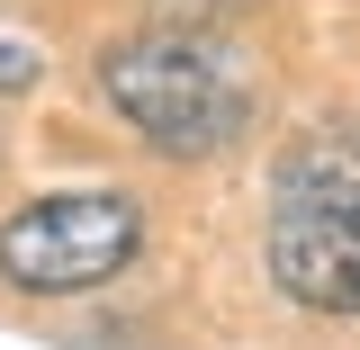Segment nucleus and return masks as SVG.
I'll return each instance as SVG.
<instances>
[{"label":"nucleus","mask_w":360,"mask_h":350,"mask_svg":"<svg viewBox=\"0 0 360 350\" xmlns=\"http://www.w3.org/2000/svg\"><path fill=\"white\" fill-rule=\"evenodd\" d=\"M99 99L127 117L153 153L207 162L252 126V72L243 54L198 27H135L127 45L99 54Z\"/></svg>","instance_id":"f257e3e1"},{"label":"nucleus","mask_w":360,"mask_h":350,"mask_svg":"<svg viewBox=\"0 0 360 350\" xmlns=\"http://www.w3.org/2000/svg\"><path fill=\"white\" fill-rule=\"evenodd\" d=\"M144 252V207L127 189H54L0 224V278L27 297H82Z\"/></svg>","instance_id":"f03ea898"},{"label":"nucleus","mask_w":360,"mask_h":350,"mask_svg":"<svg viewBox=\"0 0 360 350\" xmlns=\"http://www.w3.org/2000/svg\"><path fill=\"white\" fill-rule=\"evenodd\" d=\"M270 224H342V234H360V108L307 126L270 162Z\"/></svg>","instance_id":"7ed1b4c3"},{"label":"nucleus","mask_w":360,"mask_h":350,"mask_svg":"<svg viewBox=\"0 0 360 350\" xmlns=\"http://www.w3.org/2000/svg\"><path fill=\"white\" fill-rule=\"evenodd\" d=\"M270 278L307 314H360V234L342 224H270Z\"/></svg>","instance_id":"20e7f679"},{"label":"nucleus","mask_w":360,"mask_h":350,"mask_svg":"<svg viewBox=\"0 0 360 350\" xmlns=\"http://www.w3.org/2000/svg\"><path fill=\"white\" fill-rule=\"evenodd\" d=\"M0 162H9V135H0Z\"/></svg>","instance_id":"39448f33"}]
</instances>
